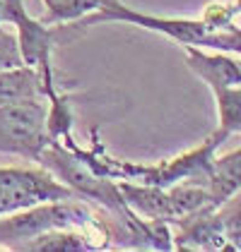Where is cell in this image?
Instances as JSON below:
<instances>
[{
    "mask_svg": "<svg viewBox=\"0 0 241 252\" xmlns=\"http://www.w3.org/2000/svg\"><path fill=\"white\" fill-rule=\"evenodd\" d=\"M82 228L89 235L99 233V235H111L109 226L101 223L99 219L92 214L80 202H68V199H58V202H43L32 207L27 214L12 216L0 221V245H10V248H20L24 243L34 240L37 235L46 231H56V228Z\"/></svg>",
    "mask_w": 241,
    "mask_h": 252,
    "instance_id": "1",
    "label": "cell"
},
{
    "mask_svg": "<svg viewBox=\"0 0 241 252\" xmlns=\"http://www.w3.org/2000/svg\"><path fill=\"white\" fill-rule=\"evenodd\" d=\"M48 108L39 98H22L0 106V152L39 161L53 137L48 135Z\"/></svg>",
    "mask_w": 241,
    "mask_h": 252,
    "instance_id": "2",
    "label": "cell"
},
{
    "mask_svg": "<svg viewBox=\"0 0 241 252\" xmlns=\"http://www.w3.org/2000/svg\"><path fill=\"white\" fill-rule=\"evenodd\" d=\"M75 190L53 180L51 171L0 168V216L32 209L43 202L73 199Z\"/></svg>",
    "mask_w": 241,
    "mask_h": 252,
    "instance_id": "3",
    "label": "cell"
},
{
    "mask_svg": "<svg viewBox=\"0 0 241 252\" xmlns=\"http://www.w3.org/2000/svg\"><path fill=\"white\" fill-rule=\"evenodd\" d=\"M191 70L212 87H234L241 84V63L224 53H202L196 46H186Z\"/></svg>",
    "mask_w": 241,
    "mask_h": 252,
    "instance_id": "4",
    "label": "cell"
},
{
    "mask_svg": "<svg viewBox=\"0 0 241 252\" xmlns=\"http://www.w3.org/2000/svg\"><path fill=\"white\" fill-rule=\"evenodd\" d=\"M207 192L212 197L215 209L227 204L232 197L241 192V147L234 149L232 154L215 158L212 171L207 178Z\"/></svg>",
    "mask_w": 241,
    "mask_h": 252,
    "instance_id": "5",
    "label": "cell"
},
{
    "mask_svg": "<svg viewBox=\"0 0 241 252\" xmlns=\"http://www.w3.org/2000/svg\"><path fill=\"white\" fill-rule=\"evenodd\" d=\"M46 96V87L37 67H12L0 70V106L22 101V98H41Z\"/></svg>",
    "mask_w": 241,
    "mask_h": 252,
    "instance_id": "6",
    "label": "cell"
},
{
    "mask_svg": "<svg viewBox=\"0 0 241 252\" xmlns=\"http://www.w3.org/2000/svg\"><path fill=\"white\" fill-rule=\"evenodd\" d=\"M212 94L217 98V111H220L217 132L224 139L241 132V84H234V87H212Z\"/></svg>",
    "mask_w": 241,
    "mask_h": 252,
    "instance_id": "7",
    "label": "cell"
},
{
    "mask_svg": "<svg viewBox=\"0 0 241 252\" xmlns=\"http://www.w3.org/2000/svg\"><path fill=\"white\" fill-rule=\"evenodd\" d=\"M48 12L43 22L46 24H63V22H78L92 12H97L104 0H43Z\"/></svg>",
    "mask_w": 241,
    "mask_h": 252,
    "instance_id": "8",
    "label": "cell"
},
{
    "mask_svg": "<svg viewBox=\"0 0 241 252\" xmlns=\"http://www.w3.org/2000/svg\"><path fill=\"white\" fill-rule=\"evenodd\" d=\"M227 235V250H241V197H232L220 207Z\"/></svg>",
    "mask_w": 241,
    "mask_h": 252,
    "instance_id": "9",
    "label": "cell"
},
{
    "mask_svg": "<svg viewBox=\"0 0 241 252\" xmlns=\"http://www.w3.org/2000/svg\"><path fill=\"white\" fill-rule=\"evenodd\" d=\"M24 58H22L20 43L15 41V36L0 32V70H12L20 67Z\"/></svg>",
    "mask_w": 241,
    "mask_h": 252,
    "instance_id": "10",
    "label": "cell"
}]
</instances>
